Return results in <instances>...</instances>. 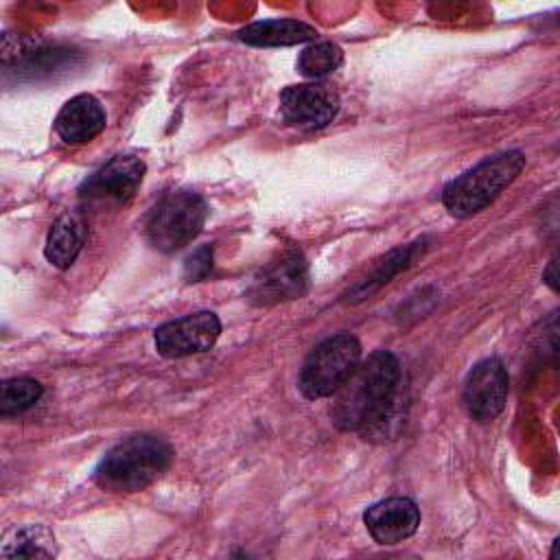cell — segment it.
<instances>
[{
    "label": "cell",
    "instance_id": "9a60e30c",
    "mask_svg": "<svg viewBox=\"0 0 560 560\" xmlns=\"http://www.w3.org/2000/svg\"><path fill=\"white\" fill-rule=\"evenodd\" d=\"M81 247H83V223L74 214H63L52 223L46 236L44 254L48 262L55 265L57 269H68L77 260Z\"/></svg>",
    "mask_w": 560,
    "mask_h": 560
},
{
    "label": "cell",
    "instance_id": "9c48e42d",
    "mask_svg": "<svg viewBox=\"0 0 560 560\" xmlns=\"http://www.w3.org/2000/svg\"><path fill=\"white\" fill-rule=\"evenodd\" d=\"M508 370L499 359L479 361L466 376L464 405L477 422L494 420L508 400Z\"/></svg>",
    "mask_w": 560,
    "mask_h": 560
},
{
    "label": "cell",
    "instance_id": "52a82bcc",
    "mask_svg": "<svg viewBox=\"0 0 560 560\" xmlns=\"http://www.w3.org/2000/svg\"><path fill=\"white\" fill-rule=\"evenodd\" d=\"M339 112V96L326 83L287 85L280 92V114L287 125L315 131L332 122Z\"/></svg>",
    "mask_w": 560,
    "mask_h": 560
},
{
    "label": "cell",
    "instance_id": "5b68a950",
    "mask_svg": "<svg viewBox=\"0 0 560 560\" xmlns=\"http://www.w3.org/2000/svg\"><path fill=\"white\" fill-rule=\"evenodd\" d=\"M361 361V343L352 335H332L319 341L302 363L300 392L311 398H326L350 376Z\"/></svg>",
    "mask_w": 560,
    "mask_h": 560
},
{
    "label": "cell",
    "instance_id": "3957f363",
    "mask_svg": "<svg viewBox=\"0 0 560 560\" xmlns=\"http://www.w3.org/2000/svg\"><path fill=\"white\" fill-rule=\"evenodd\" d=\"M525 155L521 151H505L492 158H486L475 168L462 173L444 186L442 203L457 217L468 219L490 206L501 190H505L523 171Z\"/></svg>",
    "mask_w": 560,
    "mask_h": 560
},
{
    "label": "cell",
    "instance_id": "2e32d148",
    "mask_svg": "<svg viewBox=\"0 0 560 560\" xmlns=\"http://www.w3.org/2000/svg\"><path fill=\"white\" fill-rule=\"evenodd\" d=\"M416 252H418V243H411V245H405V247H398V249H392L383 260H378V265L374 267V271L361 280L348 295V300L352 302H359V300H365L370 293H374L376 289H381L383 284H387L400 269H407L411 265V260L416 258Z\"/></svg>",
    "mask_w": 560,
    "mask_h": 560
},
{
    "label": "cell",
    "instance_id": "7c38bea8",
    "mask_svg": "<svg viewBox=\"0 0 560 560\" xmlns=\"http://www.w3.org/2000/svg\"><path fill=\"white\" fill-rule=\"evenodd\" d=\"M105 109L92 94L72 96L55 118V131L66 144H85L105 129Z\"/></svg>",
    "mask_w": 560,
    "mask_h": 560
},
{
    "label": "cell",
    "instance_id": "8992f818",
    "mask_svg": "<svg viewBox=\"0 0 560 560\" xmlns=\"http://www.w3.org/2000/svg\"><path fill=\"white\" fill-rule=\"evenodd\" d=\"M308 291V265L298 249L280 254L267 262L247 289V300L256 306H271L278 302L302 298Z\"/></svg>",
    "mask_w": 560,
    "mask_h": 560
},
{
    "label": "cell",
    "instance_id": "7a4b0ae2",
    "mask_svg": "<svg viewBox=\"0 0 560 560\" xmlns=\"http://www.w3.org/2000/svg\"><path fill=\"white\" fill-rule=\"evenodd\" d=\"M173 462L166 440L136 433L112 446L94 470V481L109 492H138L160 479Z\"/></svg>",
    "mask_w": 560,
    "mask_h": 560
},
{
    "label": "cell",
    "instance_id": "8fae6325",
    "mask_svg": "<svg viewBox=\"0 0 560 560\" xmlns=\"http://www.w3.org/2000/svg\"><path fill=\"white\" fill-rule=\"evenodd\" d=\"M363 523L378 545H396L416 534L420 510L407 497H389L370 505L363 514Z\"/></svg>",
    "mask_w": 560,
    "mask_h": 560
},
{
    "label": "cell",
    "instance_id": "e0dca14e",
    "mask_svg": "<svg viewBox=\"0 0 560 560\" xmlns=\"http://www.w3.org/2000/svg\"><path fill=\"white\" fill-rule=\"evenodd\" d=\"M343 61V50L335 42H315L298 57V70L308 79H322L335 72Z\"/></svg>",
    "mask_w": 560,
    "mask_h": 560
},
{
    "label": "cell",
    "instance_id": "d6986e66",
    "mask_svg": "<svg viewBox=\"0 0 560 560\" xmlns=\"http://www.w3.org/2000/svg\"><path fill=\"white\" fill-rule=\"evenodd\" d=\"M212 269V247L210 245H201L199 249H195L186 262H184V278L188 282H199L203 280Z\"/></svg>",
    "mask_w": 560,
    "mask_h": 560
},
{
    "label": "cell",
    "instance_id": "30bf717a",
    "mask_svg": "<svg viewBox=\"0 0 560 560\" xmlns=\"http://www.w3.org/2000/svg\"><path fill=\"white\" fill-rule=\"evenodd\" d=\"M144 162L136 155H114L96 173H92L79 188V192L94 201L127 203L142 184Z\"/></svg>",
    "mask_w": 560,
    "mask_h": 560
},
{
    "label": "cell",
    "instance_id": "ba28073f",
    "mask_svg": "<svg viewBox=\"0 0 560 560\" xmlns=\"http://www.w3.org/2000/svg\"><path fill=\"white\" fill-rule=\"evenodd\" d=\"M221 335V322L212 311H197L155 328V348L162 357L179 359L203 352Z\"/></svg>",
    "mask_w": 560,
    "mask_h": 560
},
{
    "label": "cell",
    "instance_id": "6da1fadb",
    "mask_svg": "<svg viewBox=\"0 0 560 560\" xmlns=\"http://www.w3.org/2000/svg\"><path fill=\"white\" fill-rule=\"evenodd\" d=\"M400 363L389 350H376L350 372L332 394L330 418L341 431L385 438L400 416Z\"/></svg>",
    "mask_w": 560,
    "mask_h": 560
},
{
    "label": "cell",
    "instance_id": "4fadbf2b",
    "mask_svg": "<svg viewBox=\"0 0 560 560\" xmlns=\"http://www.w3.org/2000/svg\"><path fill=\"white\" fill-rule=\"evenodd\" d=\"M315 37L317 31L300 20H262L238 31V39L252 46H293Z\"/></svg>",
    "mask_w": 560,
    "mask_h": 560
},
{
    "label": "cell",
    "instance_id": "ac0fdd59",
    "mask_svg": "<svg viewBox=\"0 0 560 560\" xmlns=\"http://www.w3.org/2000/svg\"><path fill=\"white\" fill-rule=\"evenodd\" d=\"M44 394L42 383L33 378H9L2 383V396H0V413L2 416H15L26 409H31Z\"/></svg>",
    "mask_w": 560,
    "mask_h": 560
},
{
    "label": "cell",
    "instance_id": "277c9868",
    "mask_svg": "<svg viewBox=\"0 0 560 560\" xmlns=\"http://www.w3.org/2000/svg\"><path fill=\"white\" fill-rule=\"evenodd\" d=\"M208 203L192 190H175L162 197L147 221L149 243L164 252H177L188 245L203 228Z\"/></svg>",
    "mask_w": 560,
    "mask_h": 560
},
{
    "label": "cell",
    "instance_id": "5bb4252c",
    "mask_svg": "<svg viewBox=\"0 0 560 560\" xmlns=\"http://www.w3.org/2000/svg\"><path fill=\"white\" fill-rule=\"evenodd\" d=\"M0 556L2 558H55L57 556L55 536L42 523L13 527L2 536Z\"/></svg>",
    "mask_w": 560,
    "mask_h": 560
},
{
    "label": "cell",
    "instance_id": "ffe728a7",
    "mask_svg": "<svg viewBox=\"0 0 560 560\" xmlns=\"http://www.w3.org/2000/svg\"><path fill=\"white\" fill-rule=\"evenodd\" d=\"M542 278L547 280V284H549L553 291L558 289V282H556V260L549 262V267H547V271L542 273Z\"/></svg>",
    "mask_w": 560,
    "mask_h": 560
}]
</instances>
